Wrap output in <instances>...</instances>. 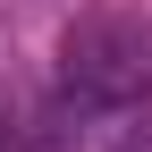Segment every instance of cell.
<instances>
[{"instance_id": "cell-1", "label": "cell", "mask_w": 152, "mask_h": 152, "mask_svg": "<svg viewBox=\"0 0 152 152\" xmlns=\"http://www.w3.org/2000/svg\"><path fill=\"white\" fill-rule=\"evenodd\" d=\"M59 76H68L76 102H93V110H127V102L152 85V34L127 26V17H85V26H68Z\"/></svg>"}]
</instances>
